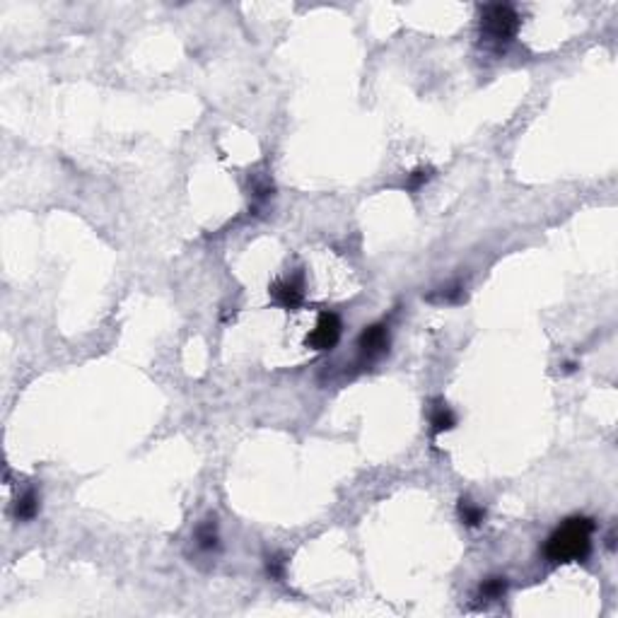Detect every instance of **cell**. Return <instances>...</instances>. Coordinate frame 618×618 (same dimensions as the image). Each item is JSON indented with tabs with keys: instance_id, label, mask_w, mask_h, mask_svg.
I'll return each mask as SVG.
<instances>
[{
	"instance_id": "9c48e42d",
	"label": "cell",
	"mask_w": 618,
	"mask_h": 618,
	"mask_svg": "<svg viewBox=\"0 0 618 618\" xmlns=\"http://www.w3.org/2000/svg\"><path fill=\"white\" fill-rule=\"evenodd\" d=\"M196 541L203 551H216L220 546V538H218V525L216 520H206L201 527L196 529Z\"/></svg>"
},
{
	"instance_id": "8fae6325",
	"label": "cell",
	"mask_w": 618,
	"mask_h": 618,
	"mask_svg": "<svg viewBox=\"0 0 618 618\" xmlns=\"http://www.w3.org/2000/svg\"><path fill=\"white\" fill-rule=\"evenodd\" d=\"M266 570H269L271 578L282 580V575H285V560H282V556H269V560H266Z\"/></svg>"
},
{
	"instance_id": "3957f363",
	"label": "cell",
	"mask_w": 618,
	"mask_h": 618,
	"mask_svg": "<svg viewBox=\"0 0 618 618\" xmlns=\"http://www.w3.org/2000/svg\"><path fill=\"white\" fill-rule=\"evenodd\" d=\"M340 331H343V324H340L338 314L333 312H322L317 319V326L312 329V333L307 336V345L312 350H331L336 348V343L340 340Z\"/></svg>"
},
{
	"instance_id": "ba28073f",
	"label": "cell",
	"mask_w": 618,
	"mask_h": 618,
	"mask_svg": "<svg viewBox=\"0 0 618 618\" xmlns=\"http://www.w3.org/2000/svg\"><path fill=\"white\" fill-rule=\"evenodd\" d=\"M36 512H39V497H36L34 490H27L24 495L17 497V502H15V517L22 522H29L36 517Z\"/></svg>"
},
{
	"instance_id": "5b68a950",
	"label": "cell",
	"mask_w": 618,
	"mask_h": 618,
	"mask_svg": "<svg viewBox=\"0 0 618 618\" xmlns=\"http://www.w3.org/2000/svg\"><path fill=\"white\" fill-rule=\"evenodd\" d=\"M271 297H273L276 305L285 307V309H295L302 305V282L300 280H276L271 285Z\"/></svg>"
},
{
	"instance_id": "7a4b0ae2",
	"label": "cell",
	"mask_w": 618,
	"mask_h": 618,
	"mask_svg": "<svg viewBox=\"0 0 618 618\" xmlns=\"http://www.w3.org/2000/svg\"><path fill=\"white\" fill-rule=\"evenodd\" d=\"M520 31V15L512 5H485L481 15V34L495 49L507 46Z\"/></svg>"
},
{
	"instance_id": "6da1fadb",
	"label": "cell",
	"mask_w": 618,
	"mask_h": 618,
	"mask_svg": "<svg viewBox=\"0 0 618 618\" xmlns=\"http://www.w3.org/2000/svg\"><path fill=\"white\" fill-rule=\"evenodd\" d=\"M594 522L589 517H570L546 541V558L551 563H575L589 556Z\"/></svg>"
},
{
	"instance_id": "7c38bea8",
	"label": "cell",
	"mask_w": 618,
	"mask_h": 618,
	"mask_svg": "<svg viewBox=\"0 0 618 618\" xmlns=\"http://www.w3.org/2000/svg\"><path fill=\"white\" fill-rule=\"evenodd\" d=\"M432 169H416L411 176H408V188H421L425 181H430Z\"/></svg>"
},
{
	"instance_id": "8992f818",
	"label": "cell",
	"mask_w": 618,
	"mask_h": 618,
	"mask_svg": "<svg viewBox=\"0 0 618 618\" xmlns=\"http://www.w3.org/2000/svg\"><path fill=\"white\" fill-rule=\"evenodd\" d=\"M430 425H432V428H430L432 435L447 432V430H452V428L457 425V418H454V413L447 408V403L439 401L437 406L432 408V413H430Z\"/></svg>"
},
{
	"instance_id": "52a82bcc",
	"label": "cell",
	"mask_w": 618,
	"mask_h": 618,
	"mask_svg": "<svg viewBox=\"0 0 618 618\" xmlns=\"http://www.w3.org/2000/svg\"><path fill=\"white\" fill-rule=\"evenodd\" d=\"M507 591V578H500V575H495V578H488L481 582L478 587V599L481 601H497L502 599Z\"/></svg>"
},
{
	"instance_id": "277c9868",
	"label": "cell",
	"mask_w": 618,
	"mask_h": 618,
	"mask_svg": "<svg viewBox=\"0 0 618 618\" xmlns=\"http://www.w3.org/2000/svg\"><path fill=\"white\" fill-rule=\"evenodd\" d=\"M358 348L363 360H375L384 355L389 350V331H386L384 324H372V326L365 329L358 338Z\"/></svg>"
},
{
	"instance_id": "30bf717a",
	"label": "cell",
	"mask_w": 618,
	"mask_h": 618,
	"mask_svg": "<svg viewBox=\"0 0 618 618\" xmlns=\"http://www.w3.org/2000/svg\"><path fill=\"white\" fill-rule=\"evenodd\" d=\"M459 517H462L466 527H478L481 522L485 520V510L481 505H476V502L462 497V500H459Z\"/></svg>"
}]
</instances>
